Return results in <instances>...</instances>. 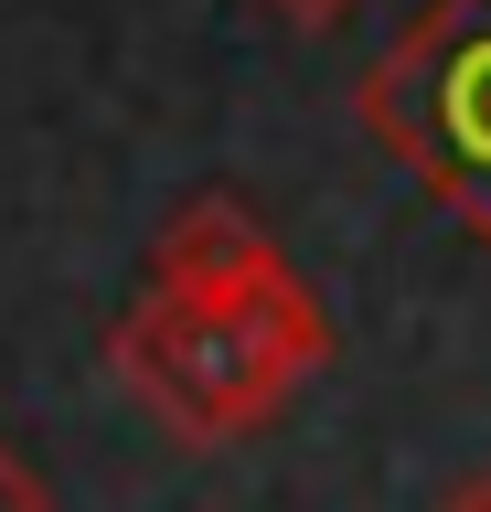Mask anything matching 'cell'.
I'll return each instance as SVG.
<instances>
[{
  "mask_svg": "<svg viewBox=\"0 0 491 512\" xmlns=\"http://www.w3.org/2000/svg\"><path fill=\"white\" fill-rule=\"evenodd\" d=\"M289 32H321V22H342V11H363V0H267Z\"/></svg>",
  "mask_w": 491,
  "mask_h": 512,
  "instance_id": "5",
  "label": "cell"
},
{
  "mask_svg": "<svg viewBox=\"0 0 491 512\" xmlns=\"http://www.w3.org/2000/svg\"><path fill=\"white\" fill-rule=\"evenodd\" d=\"M0 512H54V491H43V470L22 459V448L0 438Z\"/></svg>",
  "mask_w": 491,
  "mask_h": 512,
  "instance_id": "4",
  "label": "cell"
},
{
  "mask_svg": "<svg viewBox=\"0 0 491 512\" xmlns=\"http://www.w3.org/2000/svg\"><path fill=\"white\" fill-rule=\"evenodd\" d=\"M353 118L491 246V0H427L353 75Z\"/></svg>",
  "mask_w": 491,
  "mask_h": 512,
  "instance_id": "2",
  "label": "cell"
},
{
  "mask_svg": "<svg viewBox=\"0 0 491 512\" xmlns=\"http://www.w3.org/2000/svg\"><path fill=\"white\" fill-rule=\"evenodd\" d=\"M427 512H491V470H459V480H449V491H438Z\"/></svg>",
  "mask_w": 491,
  "mask_h": 512,
  "instance_id": "6",
  "label": "cell"
},
{
  "mask_svg": "<svg viewBox=\"0 0 491 512\" xmlns=\"http://www.w3.org/2000/svg\"><path fill=\"white\" fill-rule=\"evenodd\" d=\"M107 363L182 448H235L331 363V320L299 267L257 278L246 299H171L139 288V310L107 331Z\"/></svg>",
  "mask_w": 491,
  "mask_h": 512,
  "instance_id": "1",
  "label": "cell"
},
{
  "mask_svg": "<svg viewBox=\"0 0 491 512\" xmlns=\"http://www.w3.org/2000/svg\"><path fill=\"white\" fill-rule=\"evenodd\" d=\"M278 267H289L278 235H267L235 192H193V203L161 224V246H150V288H171V299H246V288L278 278Z\"/></svg>",
  "mask_w": 491,
  "mask_h": 512,
  "instance_id": "3",
  "label": "cell"
}]
</instances>
